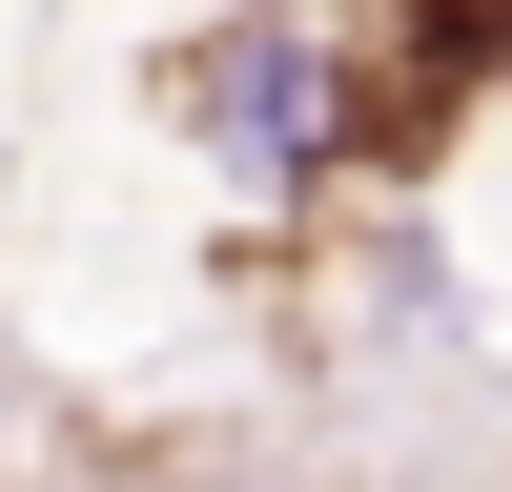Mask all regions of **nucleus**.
I'll return each instance as SVG.
<instances>
[{
    "label": "nucleus",
    "instance_id": "obj_1",
    "mask_svg": "<svg viewBox=\"0 0 512 492\" xmlns=\"http://www.w3.org/2000/svg\"><path fill=\"white\" fill-rule=\"evenodd\" d=\"M205 144L267 164V185L328 164V41H308V21H226V41H205Z\"/></svg>",
    "mask_w": 512,
    "mask_h": 492
}]
</instances>
